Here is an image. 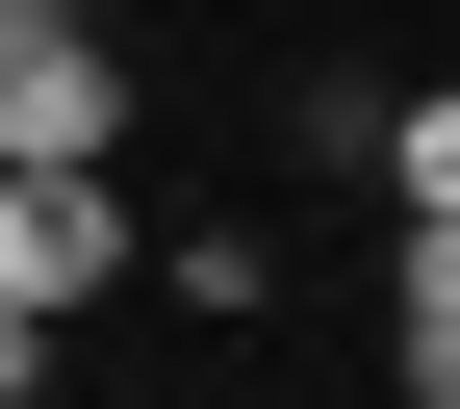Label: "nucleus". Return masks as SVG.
Segmentation results:
<instances>
[{
    "label": "nucleus",
    "mask_w": 460,
    "mask_h": 409,
    "mask_svg": "<svg viewBox=\"0 0 460 409\" xmlns=\"http://www.w3.org/2000/svg\"><path fill=\"white\" fill-rule=\"evenodd\" d=\"M384 205H410V230H460V77H435V102H384Z\"/></svg>",
    "instance_id": "nucleus-4"
},
{
    "label": "nucleus",
    "mask_w": 460,
    "mask_h": 409,
    "mask_svg": "<svg viewBox=\"0 0 460 409\" xmlns=\"http://www.w3.org/2000/svg\"><path fill=\"white\" fill-rule=\"evenodd\" d=\"M128 256H154V230H128V180H0V307H51V333H77Z\"/></svg>",
    "instance_id": "nucleus-1"
},
{
    "label": "nucleus",
    "mask_w": 460,
    "mask_h": 409,
    "mask_svg": "<svg viewBox=\"0 0 460 409\" xmlns=\"http://www.w3.org/2000/svg\"><path fill=\"white\" fill-rule=\"evenodd\" d=\"M0 409H51V307H0Z\"/></svg>",
    "instance_id": "nucleus-6"
},
{
    "label": "nucleus",
    "mask_w": 460,
    "mask_h": 409,
    "mask_svg": "<svg viewBox=\"0 0 460 409\" xmlns=\"http://www.w3.org/2000/svg\"><path fill=\"white\" fill-rule=\"evenodd\" d=\"M384 359H410V409H460V230H384Z\"/></svg>",
    "instance_id": "nucleus-3"
},
{
    "label": "nucleus",
    "mask_w": 460,
    "mask_h": 409,
    "mask_svg": "<svg viewBox=\"0 0 460 409\" xmlns=\"http://www.w3.org/2000/svg\"><path fill=\"white\" fill-rule=\"evenodd\" d=\"M0 180H128V51H26V102H0Z\"/></svg>",
    "instance_id": "nucleus-2"
},
{
    "label": "nucleus",
    "mask_w": 460,
    "mask_h": 409,
    "mask_svg": "<svg viewBox=\"0 0 460 409\" xmlns=\"http://www.w3.org/2000/svg\"><path fill=\"white\" fill-rule=\"evenodd\" d=\"M26 51H77V0H0V102H26Z\"/></svg>",
    "instance_id": "nucleus-5"
}]
</instances>
